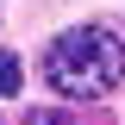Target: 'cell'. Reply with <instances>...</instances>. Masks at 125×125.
Here are the masks:
<instances>
[{
    "instance_id": "obj_1",
    "label": "cell",
    "mask_w": 125,
    "mask_h": 125,
    "mask_svg": "<svg viewBox=\"0 0 125 125\" xmlns=\"http://www.w3.org/2000/svg\"><path fill=\"white\" fill-rule=\"evenodd\" d=\"M44 81L62 100H100L125 81V38L113 25H75L44 50Z\"/></svg>"
},
{
    "instance_id": "obj_2",
    "label": "cell",
    "mask_w": 125,
    "mask_h": 125,
    "mask_svg": "<svg viewBox=\"0 0 125 125\" xmlns=\"http://www.w3.org/2000/svg\"><path fill=\"white\" fill-rule=\"evenodd\" d=\"M0 94H19V56L0 50Z\"/></svg>"
},
{
    "instance_id": "obj_3",
    "label": "cell",
    "mask_w": 125,
    "mask_h": 125,
    "mask_svg": "<svg viewBox=\"0 0 125 125\" xmlns=\"http://www.w3.org/2000/svg\"><path fill=\"white\" fill-rule=\"evenodd\" d=\"M25 125H69V119H62V113H50V106H31V113H25Z\"/></svg>"
}]
</instances>
